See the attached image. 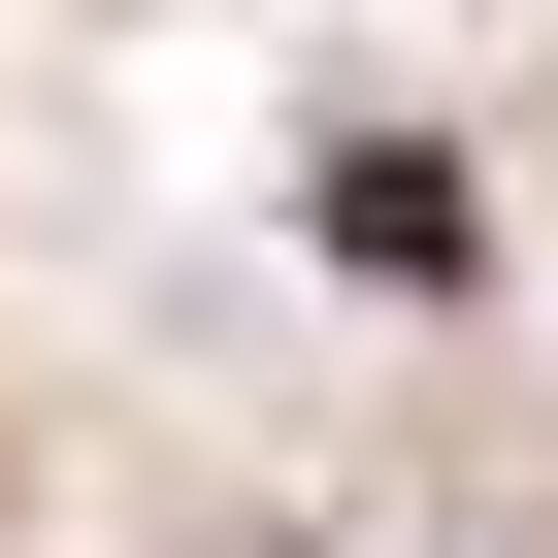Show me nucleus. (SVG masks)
Wrapping results in <instances>:
<instances>
[{"label":"nucleus","mask_w":558,"mask_h":558,"mask_svg":"<svg viewBox=\"0 0 558 558\" xmlns=\"http://www.w3.org/2000/svg\"><path fill=\"white\" fill-rule=\"evenodd\" d=\"M329 263L362 296H460V165H329Z\"/></svg>","instance_id":"1"}]
</instances>
